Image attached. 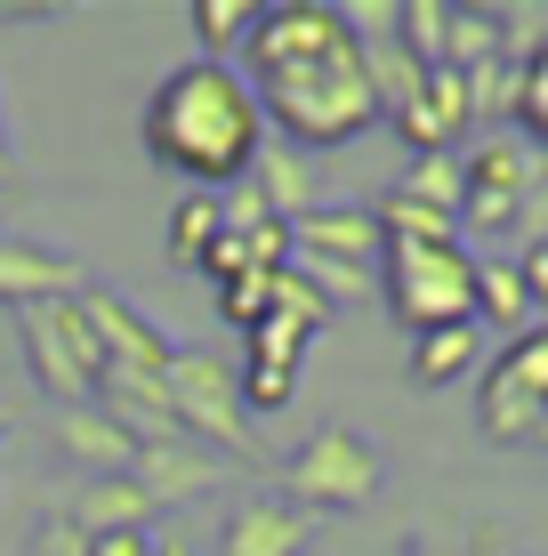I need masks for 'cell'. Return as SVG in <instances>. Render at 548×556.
Returning a JSON list of instances; mask_svg holds the SVG:
<instances>
[{
	"label": "cell",
	"mask_w": 548,
	"mask_h": 556,
	"mask_svg": "<svg viewBox=\"0 0 548 556\" xmlns=\"http://www.w3.org/2000/svg\"><path fill=\"white\" fill-rule=\"evenodd\" d=\"M33 548H41V556H89V541L65 525V516H49V525H41V541H33Z\"/></svg>",
	"instance_id": "obj_27"
},
{
	"label": "cell",
	"mask_w": 548,
	"mask_h": 556,
	"mask_svg": "<svg viewBox=\"0 0 548 556\" xmlns=\"http://www.w3.org/2000/svg\"><path fill=\"white\" fill-rule=\"evenodd\" d=\"M476 315H484V323H500L508 339H517L524 323H533V299H524V275H517L508 258L476 266Z\"/></svg>",
	"instance_id": "obj_21"
},
{
	"label": "cell",
	"mask_w": 548,
	"mask_h": 556,
	"mask_svg": "<svg viewBox=\"0 0 548 556\" xmlns=\"http://www.w3.org/2000/svg\"><path fill=\"white\" fill-rule=\"evenodd\" d=\"M533 452H548V412H540V435H533Z\"/></svg>",
	"instance_id": "obj_30"
},
{
	"label": "cell",
	"mask_w": 548,
	"mask_h": 556,
	"mask_svg": "<svg viewBox=\"0 0 548 556\" xmlns=\"http://www.w3.org/2000/svg\"><path fill=\"white\" fill-rule=\"evenodd\" d=\"M476 556H508V548H500V541H493V532H484V541H476Z\"/></svg>",
	"instance_id": "obj_29"
},
{
	"label": "cell",
	"mask_w": 548,
	"mask_h": 556,
	"mask_svg": "<svg viewBox=\"0 0 548 556\" xmlns=\"http://www.w3.org/2000/svg\"><path fill=\"white\" fill-rule=\"evenodd\" d=\"M234 73L251 89L258 122L291 138V153L355 146L380 122V98H371V73H364V33L331 0H275V9H258L251 41L234 49Z\"/></svg>",
	"instance_id": "obj_1"
},
{
	"label": "cell",
	"mask_w": 548,
	"mask_h": 556,
	"mask_svg": "<svg viewBox=\"0 0 548 556\" xmlns=\"http://www.w3.org/2000/svg\"><path fill=\"white\" fill-rule=\"evenodd\" d=\"M540 412H548V323H524V331L493 355V371H484L476 419H484L493 444H533Z\"/></svg>",
	"instance_id": "obj_7"
},
{
	"label": "cell",
	"mask_w": 548,
	"mask_h": 556,
	"mask_svg": "<svg viewBox=\"0 0 548 556\" xmlns=\"http://www.w3.org/2000/svg\"><path fill=\"white\" fill-rule=\"evenodd\" d=\"M517 122L548 146V33L533 41V56H524V98H517Z\"/></svg>",
	"instance_id": "obj_25"
},
{
	"label": "cell",
	"mask_w": 548,
	"mask_h": 556,
	"mask_svg": "<svg viewBox=\"0 0 548 556\" xmlns=\"http://www.w3.org/2000/svg\"><path fill=\"white\" fill-rule=\"evenodd\" d=\"M89 556H162L154 532H105V541H89Z\"/></svg>",
	"instance_id": "obj_28"
},
{
	"label": "cell",
	"mask_w": 548,
	"mask_h": 556,
	"mask_svg": "<svg viewBox=\"0 0 548 556\" xmlns=\"http://www.w3.org/2000/svg\"><path fill=\"white\" fill-rule=\"evenodd\" d=\"M145 516H154V492H145L138 476H89V484L73 492L65 525L81 532V541H105V532H145Z\"/></svg>",
	"instance_id": "obj_14"
},
{
	"label": "cell",
	"mask_w": 548,
	"mask_h": 556,
	"mask_svg": "<svg viewBox=\"0 0 548 556\" xmlns=\"http://www.w3.org/2000/svg\"><path fill=\"white\" fill-rule=\"evenodd\" d=\"M234 395H242V412H251V419H275V412H291L298 371H275V363H242L234 355Z\"/></svg>",
	"instance_id": "obj_23"
},
{
	"label": "cell",
	"mask_w": 548,
	"mask_h": 556,
	"mask_svg": "<svg viewBox=\"0 0 548 556\" xmlns=\"http://www.w3.org/2000/svg\"><path fill=\"white\" fill-rule=\"evenodd\" d=\"M267 306H275V275H242V282H226V291H218V315L234 323L242 339L267 323Z\"/></svg>",
	"instance_id": "obj_24"
},
{
	"label": "cell",
	"mask_w": 548,
	"mask_h": 556,
	"mask_svg": "<svg viewBox=\"0 0 548 556\" xmlns=\"http://www.w3.org/2000/svg\"><path fill=\"white\" fill-rule=\"evenodd\" d=\"M186 25L202 33V56H211V65H234V49L251 41L258 9H251V0H194V9H186Z\"/></svg>",
	"instance_id": "obj_19"
},
{
	"label": "cell",
	"mask_w": 548,
	"mask_h": 556,
	"mask_svg": "<svg viewBox=\"0 0 548 556\" xmlns=\"http://www.w3.org/2000/svg\"><path fill=\"white\" fill-rule=\"evenodd\" d=\"M89 282H98V275H89L73 251H49V242H25V235H0V306L81 299Z\"/></svg>",
	"instance_id": "obj_11"
},
{
	"label": "cell",
	"mask_w": 548,
	"mask_h": 556,
	"mask_svg": "<svg viewBox=\"0 0 548 556\" xmlns=\"http://www.w3.org/2000/svg\"><path fill=\"white\" fill-rule=\"evenodd\" d=\"M162 395H169V412H178L186 444H211V459L234 452L242 468H267V444H258L251 412H242V395H234V363H226V355L178 348L169 371H162Z\"/></svg>",
	"instance_id": "obj_4"
},
{
	"label": "cell",
	"mask_w": 548,
	"mask_h": 556,
	"mask_svg": "<svg viewBox=\"0 0 548 556\" xmlns=\"http://www.w3.org/2000/svg\"><path fill=\"white\" fill-rule=\"evenodd\" d=\"M251 194L267 202L282 226H291V218H307V210H315V169L298 162L291 146H267V153L251 162Z\"/></svg>",
	"instance_id": "obj_17"
},
{
	"label": "cell",
	"mask_w": 548,
	"mask_h": 556,
	"mask_svg": "<svg viewBox=\"0 0 548 556\" xmlns=\"http://www.w3.org/2000/svg\"><path fill=\"white\" fill-rule=\"evenodd\" d=\"M169 556H178V548H169Z\"/></svg>",
	"instance_id": "obj_31"
},
{
	"label": "cell",
	"mask_w": 548,
	"mask_h": 556,
	"mask_svg": "<svg viewBox=\"0 0 548 556\" xmlns=\"http://www.w3.org/2000/svg\"><path fill=\"white\" fill-rule=\"evenodd\" d=\"M460 186H468V178H460V162H451V153H420V162L404 169V186H395V194L460 226Z\"/></svg>",
	"instance_id": "obj_20"
},
{
	"label": "cell",
	"mask_w": 548,
	"mask_h": 556,
	"mask_svg": "<svg viewBox=\"0 0 548 556\" xmlns=\"http://www.w3.org/2000/svg\"><path fill=\"white\" fill-rule=\"evenodd\" d=\"M145 153L178 178H194V194H234L251 178V162L267 153V122H258L251 89H242L234 65H169L145 98Z\"/></svg>",
	"instance_id": "obj_2"
},
{
	"label": "cell",
	"mask_w": 548,
	"mask_h": 556,
	"mask_svg": "<svg viewBox=\"0 0 548 556\" xmlns=\"http://www.w3.org/2000/svg\"><path fill=\"white\" fill-rule=\"evenodd\" d=\"M73 306H81V323H89V339H98L105 371H145V379H162V371H169V355H178V348H169V339H162L154 323H145L138 306L122 299V291H113V282H89V291L73 299Z\"/></svg>",
	"instance_id": "obj_9"
},
{
	"label": "cell",
	"mask_w": 548,
	"mask_h": 556,
	"mask_svg": "<svg viewBox=\"0 0 548 556\" xmlns=\"http://www.w3.org/2000/svg\"><path fill=\"white\" fill-rule=\"evenodd\" d=\"M380 218L371 210H307L291 218V258H339V266H380Z\"/></svg>",
	"instance_id": "obj_13"
},
{
	"label": "cell",
	"mask_w": 548,
	"mask_h": 556,
	"mask_svg": "<svg viewBox=\"0 0 548 556\" xmlns=\"http://www.w3.org/2000/svg\"><path fill=\"white\" fill-rule=\"evenodd\" d=\"M380 299L411 339L476 323V258L460 242H380Z\"/></svg>",
	"instance_id": "obj_3"
},
{
	"label": "cell",
	"mask_w": 548,
	"mask_h": 556,
	"mask_svg": "<svg viewBox=\"0 0 548 556\" xmlns=\"http://www.w3.org/2000/svg\"><path fill=\"white\" fill-rule=\"evenodd\" d=\"M460 226H484V235H508V226H524L540 210V186H548V162L533 146H517V138H493V146H476L460 162Z\"/></svg>",
	"instance_id": "obj_8"
},
{
	"label": "cell",
	"mask_w": 548,
	"mask_h": 556,
	"mask_svg": "<svg viewBox=\"0 0 548 556\" xmlns=\"http://www.w3.org/2000/svg\"><path fill=\"white\" fill-rule=\"evenodd\" d=\"M16 339H25V371H33V388H41L56 412L98 404V388H105V355H98V339H89V323H81V306H73V299L16 306Z\"/></svg>",
	"instance_id": "obj_6"
},
{
	"label": "cell",
	"mask_w": 548,
	"mask_h": 556,
	"mask_svg": "<svg viewBox=\"0 0 548 556\" xmlns=\"http://www.w3.org/2000/svg\"><path fill=\"white\" fill-rule=\"evenodd\" d=\"M307 548H315V516L291 508L282 492H251L218 525V556H307Z\"/></svg>",
	"instance_id": "obj_10"
},
{
	"label": "cell",
	"mask_w": 548,
	"mask_h": 556,
	"mask_svg": "<svg viewBox=\"0 0 548 556\" xmlns=\"http://www.w3.org/2000/svg\"><path fill=\"white\" fill-rule=\"evenodd\" d=\"M129 476H138V484L154 492V508H162V501H194V492L226 484V459L194 452V444H154V452L129 459Z\"/></svg>",
	"instance_id": "obj_15"
},
{
	"label": "cell",
	"mask_w": 548,
	"mask_h": 556,
	"mask_svg": "<svg viewBox=\"0 0 548 556\" xmlns=\"http://www.w3.org/2000/svg\"><path fill=\"white\" fill-rule=\"evenodd\" d=\"M468 371H476V323H444L411 339V388H451Z\"/></svg>",
	"instance_id": "obj_18"
},
{
	"label": "cell",
	"mask_w": 548,
	"mask_h": 556,
	"mask_svg": "<svg viewBox=\"0 0 548 556\" xmlns=\"http://www.w3.org/2000/svg\"><path fill=\"white\" fill-rule=\"evenodd\" d=\"M226 235V210H218V194H186L178 210H169V258L178 266H202V251Z\"/></svg>",
	"instance_id": "obj_22"
},
{
	"label": "cell",
	"mask_w": 548,
	"mask_h": 556,
	"mask_svg": "<svg viewBox=\"0 0 548 556\" xmlns=\"http://www.w3.org/2000/svg\"><path fill=\"white\" fill-rule=\"evenodd\" d=\"M387 122L404 129L411 162H420V153H451V146H460V129L476 122V105H468V81L451 65H428V81L411 89V105H395Z\"/></svg>",
	"instance_id": "obj_12"
},
{
	"label": "cell",
	"mask_w": 548,
	"mask_h": 556,
	"mask_svg": "<svg viewBox=\"0 0 548 556\" xmlns=\"http://www.w3.org/2000/svg\"><path fill=\"white\" fill-rule=\"evenodd\" d=\"M517 275H524V299H533V306H548V235H533V242H524Z\"/></svg>",
	"instance_id": "obj_26"
},
{
	"label": "cell",
	"mask_w": 548,
	"mask_h": 556,
	"mask_svg": "<svg viewBox=\"0 0 548 556\" xmlns=\"http://www.w3.org/2000/svg\"><path fill=\"white\" fill-rule=\"evenodd\" d=\"M380 484H387V459L371 452L355 428H339V419L307 428V435H298V452L282 459V501H291V508H307V516L364 508Z\"/></svg>",
	"instance_id": "obj_5"
},
{
	"label": "cell",
	"mask_w": 548,
	"mask_h": 556,
	"mask_svg": "<svg viewBox=\"0 0 548 556\" xmlns=\"http://www.w3.org/2000/svg\"><path fill=\"white\" fill-rule=\"evenodd\" d=\"M56 444H65L73 459H81L89 476H129V459H138V444H129L122 428L98 412V404H81V412H56Z\"/></svg>",
	"instance_id": "obj_16"
}]
</instances>
